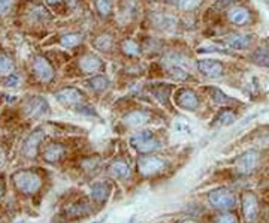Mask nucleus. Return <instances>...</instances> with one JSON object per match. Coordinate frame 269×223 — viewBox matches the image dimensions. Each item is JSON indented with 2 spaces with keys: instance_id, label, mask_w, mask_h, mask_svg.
I'll use <instances>...</instances> for the list:
<instances>
[{
  "instance_id": "obj_1",
  "label": "nucleus",
  "mask_w": 269,
  "mask_h": 223,
  "mask_svg": "<svg viewBox=\"0 0 269 223\" xmlns=\"http://www.w3.org/2000/svg\"><path fill=\"white\" fill-rule=\"evenodd\" d=\"M12 180H14V184L18 191L26 193V195H34L42 186L41 177L36 174L34 171H30V169L16 171V173L12 175Z\"/></svg>"
},
{
  "instance_id": "obj_2",
  "label": "nucleus",
  "mask_w": 269,
  "mask_h": 223,
  "mask_svg": "<svg viewBox=\"0 0 269 223\" xmlns=\"http://www.w3.org/2000/svg\"><path fill=\"white\" fill-rule=\"evenodd\" d=\"M23 112L32 120H42L49 115V105L41 96H30L23 102Z\"/></svg>"
},
{
  "instance_id": "obj_3",
  "label": "nucleus",
  "mask_w": 269,
  "mask_h": 223,
  "mask_svg": "<svg viewBox=\"0 0 269 223\" xmlns=\"http://www.w3.org/2000/svg\"><path fill=\"white\" fill-rule=\"evenodd\" d=\"M197 71L201 72V75L215 80V78H220L224 75L226 67L223 64V62L220 60H215V59H202V60H197L196 63Z\"/></svg>"
},
{
  "instance_id": "obj_4",
  "label": "nucleus",
  "mask_w": 269,
  "mask_h": 223,
  "mask_svg": "<svg viewBox=\"0 0 269 223\" xmlns=\"http://www.w3.org/2000/svg\"><path fill=\"white\" fill-rule=\"evenodd\" d=\"M237 202V198L233 195L229 189H215L209 193V204L214 208H220V210H227L232 208Z\"/></svg>"
},
{
  "instance_id": "obj_5",
  "label": "nucleus",
  "mask_w": 269,
  "mask_h": 223,
  "mask_svg": "<svg viewBox=\"0 0 269 223\" xmlns=\"http://www.w3.org/2000/svg\"><path fill=\"white\" fill-rule=\"evenodd\" d=\"M33 72L38 77L39 81L48 84L52 82L54 78H56V71H54L52 64L49 63V60L44 56H38L33 60Z\"/></svg>"
},
{
  "instance_id": "obj_6",
  "label": "nucleus",
  "mask_w": 269,
  "mask_h": 223,
  "mask_svg": "<svg viewBox=\"0 0 269 223\" xmlns=\"http://www.w3.org/2000/svg\"><path fill=\"white\" fill-rule=\"evenodd\" d=\"M175 104L186 111H196L201 105V100L197 97L196 92H193L191 89L183 87V89L176 90L175 93Z\"/></svg>"
},
{
  "instance_id": "obj_7",
  "label": "nucleus",
  "mask_w": 269,
  "mask_h": 223,
  "mask_svg": "<svg viewBox=\"0 0 269 223\" xmlns=\"http://www.w3.org/2000/svg\"><path fill=\"white\" fill-rule=\"evenodd\" d=\"M165 166H166L165 160L157 156H143L138 160V171L143 177L154 175L160 173V171H163Z\"/></svg>"
},
{
  "instance_id": "obj_8",
  "label": "nucleus",
  "mask_w": 269,
  "mask_h": 223,
  "mask_svg": "<svg viewBox=\"0 0 269 223\" xmlns=\"http://www.w3.org/2000/svg\"><path fill=\"white\" fill-rule=\"evenodd\" d=\"M78 67H79V71L82 74L93 75V74L102 72L105 69V63H103V60L99 56H96L93 53H85L84 56L79 57Z\"/></svg>"
},
{
  "instance_id": "obj_9",
  "label": "nucleus",
  "mask_w": 269,
  "mask_h": 223,
  "mask_svg": "<svg viewBox=\"0 0 269 223\" xmlns=\"http://www.w3.org/2000/svg\"><path fill=\"white\" fill-rule=\"evenodd\" d=\"M56 99L59 104H62L64 107H78L84 102L85 96L77 87H64L56 93Z\"/></svg>"
},
{
  "instance_id": "obj_10",
  "label": "nucleus",
  "mask_w": 269,
  "mask_h": 223,
  "mask_svg": "<svg viewBox=\"0 0 269 223\" xmlns=\"http://www.w3.org/2000/svg\"><path fill=\"white\" fill-rule=\"evenodd\" d=\"M259 160V154L256 150H248L245 153H242L241 156H238V159L235 160V166L239 174H250L253 173V169L256 168Z\"/></svg>"
},
{
  "instance_id": "obj_11",
  "label": "nucleus",
  "mask_w": 269,
  "mask_h": 223,
  "mask_svg": "<svg viewBox=\"0 0 269 223\" xmlns=\"http://www.w3.org/2000/svg\"><path fill=\"white\" fill-rule=\"evenodd\" d=\"M227 20L233 26L242 27V26H248L251 23V20H253V14H251V11L245 6H233L227 12Z\"/></svg>"
},
{
  "instance_id": "obj_12",
  "label": "nucleus",
  "mask_w": 269,
  "mask_h": 223,
  "mask_svg": "<svg viewBox=\"0 0 269 223\" xmlns=\"http://www.w3.org/2000/svg\"><path fill=\"white\" fill-rule=\"evenodd\" d=\"M223 42L233 49H248L254 42V36L242 35V33H230V35L223 38Z\"/></svg>"
},
{
  "instance_id": "obj_13",
  "label": "nucleus",
  "mask_w": 269,
  "mask_h": 223,
  "mask_svg": "<svg viewBox=\"0 0 269 223\" xmlns=\"http://www.w3.org/2000/svg\"><path fill=\"white\" fill-rule=\"evenodd\" d=\"M45 140V130L44 129H38L33 133L29 135V138L24 141L23 145V154L26 158H34L36 153H38V147L39 144Z\"/></svg>"
},
{
  "instance_id": "obj_14",
  "label": "nucleus",
  "mask_w": 269,
  "mask_h": 223,
  "mask_svg": "<svg viewBox=\"0 0 269 223\" xmlns=\"http://www.w3.org/2000/svg\"><path fill=\"white\" fill-rule=\"evenodd\" d=\"M66 154V147L63 144H59V143H52V144H48L44 151H42V158L49 162V163H57L63 159V156Z\"/></svg>"
},
{
  "instance_id": "obj_15",
  "label": "nucleus",
  "mask_w": 269,
  "mask_h": 223,
  "mask_svg": "<svg viewBox=\"0 0 269 223\" xmlns=\"http://www.w3.org/2000/svg\"><path fill=\"white\" fill-rule=\"evenodd\" d=\"M242 211H244V216L248 222H253L257 216V211H259V204H257V199L253 193H245L242 196Z\"/></svg>"
},
{
  "instance_id": "obj_16",
  "label": "nucleus",
  "mask_w": 269,
  "mask_h": 223,
  "mask_svg": "<svg viewBox=\"0 0 269 223\" xmlns=\"http://www.w3.org/2000/svg\"><path fill=\"white\" fill-rule=\"evenodd\" d=\"M150 122V114L143 110L132 111L124 115V125L129 127H141Z\"/></svg>"
},
{
  "instance_id": "obj_17",
  "label": "nucleus",
  "mask_w": 269,
  "mask_h": 223,
  "mask_svg": "<svg viewBox=\"0 0 269 223\" xmlns=\"http://www.w3.org/2000/svg\"><path fill=\"white\" fill-rule=\"evenodd\" d=\"M206 92L209 93L211 100L215 105H230V104H238L237 99H233L230 96H227L224 92H222L217 87H206Z\"/></svg>"
},
{
  "instance_id": "obj_18",
  "label": "nucleus",
  "mask_w": 269,
  "mask_h": 223,
  "mask_svg": "<svg viewBox=\"0 0 269 223\" xmlns=\"http://www.w3.org/2000/svg\"><path fill=\"white\" fill-rule=\"evenodd\" d=\"M110 173L115 178H127L130 175V166L123 159H117L110 165Z\"/></svg>"
},
{
  "instance_id": "obj_19",
  "label": "nucleus",
  "mask_w": 269,
  "mask_h": 223,
  "mask_svg": "<svg viewBox=\"0 0 269 223\" xmlns=\"http://www.w3.org/2000/svg\"><path fill=\"white\" fill-rule=\"evenodd\" d=\"M120 49L126 57H138L141 54V45L132 38L123 39L120 42Z\"/></svg>"
},
{
  "instance_id": "obj_20",
  "label": "nucleus",
  "mask_w": 269,
  "mask_h": 223,
  "mask_svg": "<svg viewBox=\"0 0 269 223\" xmlns=\"http://www.w3.org/2000/svg\"><path fill=\"white\" fill-rule=\"evenodd\" d=\"M250 60L257 66L269 67V48L268 47H259L253 53L250 54Z\"/></svg>"
},
{
  "instance_id": "obj_21",
  "label": "nucleus",
  "mask_w": 269,
  "mask_h": 223,
  "mask_svg": "<svg viewBox=\"0 0 269 223\" xmlns=\"http://www.w3.org/2000/svg\"><path fill=\"white\" fill-rule=\"evenodd\" d=\"M87 85H88V87L92 89L93 92L102 93V92H105V90L110 89L111 81H110V78L105 77V75H95L93 78H90V80L87 81Z\"/></svg>"
},
{
  "instance_id": "obj_22",
  "label": "nucleus",
  "mask_w": 269,
  "mask_h": 223,
  "mask_svg": "<svg viewBox=\"0 0 269 223\" xmlns=\"http://www.w3.org/2000/svg\"><path fill=\"white\" fill-rule=\"evenodd\" d=\"M90 211H92V208H90V205L87 202H78L66 208L67 217H84L90 214Z\"/></svg>"
},
{
  "instance_id": "obj_23",
  "label": "nucleus",
  "mask_w": 269,
  "mask_h": 223,
  "mask_svg": "<svg viewBox=\"0 0 269 223\" xmlns=\"http://www.w3.org/2000/svg\"><path fill=\"white\" fill-rule=\"evenodd\" d=\"M93 45L96 47V49L103 51V53H110L114 47V39L111 35H108V33H103V35H99L95 41Z\"/></svg>"
},
{
  "instance_id": "obj_24",
  "label": "nucleus",
  "mask_w": 269,
  "mask_h": 223,
  "mask_svg": "<svg viewBox=\"0 0 269 223\" xmlns=\"http://www.w3.org/2000/svg\"><path fill=\"white\" fill-rule=\"evenodd\" d=\"M110 196V186L105 183H96L92 187V198L96 202H103Z\"/></svg>"
},
{
  "instance_id": "obj_25",
  "label": "nucleus",
  "mask_w": 269,
  "mask_h": 223,
  "mask_svg": "<svg viewBox=\"0 0 269 223\" xmlns=\"http://www.w3.org/2000/svg\"><path fill=\"white\" fill-rule=\"evenodd\" d=\"M82 41H84L82 33H66V35L60 38V45L64 48H74L82 44Z\"/></svg>"
},
{
  "instance_id": "obj_26",
  "label": "nucleus",
  "mask_w": 269,
  "mask_h": 223,
  "mask_svg": "<svg viewBox=\"0 0 269 223\" xmlns=\"http://www.w3.org/2000/svg\"><path fill=\"white\" fill-rule=\"evenodd\" d=\"M15 72V62L8 54H0V75L9 77Z\"/></svg>"
},
{
  "instance_id": "obj_27",
  "label": "nucleus",
  "mask_w": 269,
  "mask_h": 223,
  "mask_svg": "<svg viewBox=\"0 0 269 223\" xmlns=\"http://www.w3.org/2000/svg\"><path fill=\"white\" fill-rule=\"evenodd\" d=\"M235 120H237L235 112L230 111V110H223V111L219 112L217 117H215L214 125H217V126H229L232 123H235Z\"/></svg>"
},
{
  "instance_id": "obj_28",
  "label": "nucleus",
  "mask_w": 269,
  "mask_h": 223,
  "mask_svg": "<svg viewBox=\"0 0 269 223\" xmlns=\"http://www.w3.org/2000/svg\"><path fill=\"white\" fill-rule=\"evenodd\" d=\"M95 6H96V11L100 16L108 18V16L112 14L114 3H112V0H96Z\"/></svg>"
},
{
  "instance_id": "obj_29",
  "label": "nucleus",
  "mask_w": 269,
  "mask_h": 223,
  "mask_svg": "<svg viewBox=\"0 0 269 223\" xmlns=\"http://www.w3.org/2000/svg\"><path fill=\"white\" fill-rule=\"evenodd\" d=\"M139 153H143V154H147V153H153L156 150L160 148V141H157L156 138H148L145 141H142L141 144H138L135 147Z\"/></svg>"
},
{
  "instance_id": "obj_30",
  "label": "nucleus",
  "mask_w": 269,
  "mask_h": 223,
  "mask_svg": "<svg viewBox=\"0 0 269 223\" xmlns=\"http://www.w3.org/2000/svg\"><path fill=\"white\" fill-rule=\"evenodd\" d=\"M169 75L176 81H187L190 78V74L179 64H172L169 67Z\"/></svg>"
},
{
  "instance_id": "obj_31",
  "label": "nucleus",
  "mask_w": 269,
  "mask_h": 223,
  "mask_svg": "<svg viewBox=\"0 0 269 223\" xmlns=\"http://www.w3.org/2000/svg\"><path fill=\"white\" fill-rule=\"evenodd\" d=\"M30 16L33 21H45V20H49V14L45 8L42 6H34L32 11H30Z\"/></svg>"
},
{
  "instance_id": "obj_32",
  "label": "nucleus",
  "mask_w": 269,
  "mask_h": 223,
  "mask_svg": "<svg viewBox=\"0 0 269 223\" xmlns=\"http://www.w3.org/2000/svg\"><path fill=\"white\" fill-rule=\"evenodd\" d=\"M201 3H202V0H181L179 5H178V8L186 11V12H191V11L199 8Z\"/></svg>"
},
{
  "instance_id": "obj_33",
  "label": "nucleus",
  "mask_w": 269,
  "mask_h": 223,
  "mask_svg": "<svg viewBox=\"0 0 269 223\" xmlns=\"http://www.w3.org/2000/svg\"><path fill=\"white\" fill-rule=\"evenodd\" d=\"M148 138H153V132L150 130H142V132H138L136 135H133L132 138H130V143L133 147H136L138 144H141L142 141H145Z\"/></svg>"
},
{
  "instance_id": "obj_34",
  "label": "nucleus",
  "mask_w": 269,
  "mask_h": 223,
  "mask_svg": "<svg viewBox=\"0 0 269 223\" xmlns=\"http://www.w3.org/2000/svg\"><path fill=\"white\" fill-rule=\"evenodd\" d=\"M153 93L156 95V97H157V99H160V100L165 104V102L168 100V96H169V89H168V87H165V85H158L157 89H154V90H153Z\"/></svg>"
},
{
  "instance_id": "obj_35",
  "label": "nucleus",
  "mask_w": 269,
  "mask_h": 223,
  "mask_svg": "<svg viewBox=\"0 0 269 223\" xmlns=\"http://www.w3.org/2000/svg\"><path fill=\"white\" fill-rule=\"evenodd\" d=\"M239 2V0H215V3H214V8H217V9H229L232 6H235L237 3Z\"/></svg>"
},
{
  "instance_id": "obj_36",
  "label": "nucleus",
  "mask_w": 269,
  "mask_h": 223,
  "mask_svg": "<svg viewBox=\"0 0 269 223\" xmlns=\"http://www.w3.org/2000/svg\"><path fill=\"white\" fill-rule=\"evenodd\" d=\"M15 0H0V15H5L9 12Z\"/></svg>"
},
{
  "instance_id": "obj_37",
  "label": "nucleus",
  "mask_w": 269,
  "mask_h": 223,
  "mask_svg": "<svg viewBox=\"0 0 269 223\" xmlns=\"http://www.w3.org/2000/svg\"><path fill=\"white\" fill-rule=\"evenodd\" d=\"M217 223H238V219L230 213H226L217 219Z\"/></svg>"
},
{
  "instance_id": "obj_38",
  "label": "nucleus",
  "mask_w": 269,
  "mask_h": 223,
  "mask_svg": "<svg viewBox=\"0 0 269 223\" xmlns=\"http://www.w3.org/2000/svg\"><path fill=\"white\" fill-rule=\"evenodd\" d=\"M20 84V77H18L16 74H12L8 77V80L5 81V85L6 87H16V85Z\"/></svg>"
},
{
  "instance_id": "obj_39",
  "label": "nucleus",
  "mask_w": 269,
  "mask_h": 223,
  "mask_svg": "<svg viewBox=\"0 0 269 223\" xmlns=\"http://www.w3.org/2000/svg\"><path fill=\"white\" fill-rule=\"evenodd\" d=\"M3 162H5V153L2 151V148H0V166L3 165Z\"/></svg>"
},
{
  "instance_id": "obj_40",
  "label": "nucleus",
  "mask_w": 269,
  "mask_h": 223,
  "mask_svg": "<svg viewBox=\"0 0 269 223\" xmlns=\"http://www.w3.org/2000/svg\"><path fill=\"white\" fill-rule=\"evenodd\" d=\"M166 3H171V5H179V2H181V0H165Z\"/></svg>"
},
{
  "instance_id": "obj_41",
  "label": "nucleus",
  "mask_w": 269,
  "mask_h": 223,
  "mask_svg": "<svg viewBox=\"0 0 269 223\" xmlns=\"http://www.w3.org/2000/svg\"><path fill=\"white\" fill-rule=\"evenodd\" d=\"M47 3H49V5H59V3H62V0H47Z\"/></svg>"
},
{
  "instance_id": "obj_42",
  "label": "nucleus",
  "mask_w": 269,
  "mask_h": 223,
  "mask_svg": "<svg viewBox=\"0 0 269 223\" xmlns=\"http://www.w3.org/2000/svg\"><path fill=\"white\" fill-rule=\"evenodd\" d=\"M3 191H5V186H3V183H2V180H0V196H2V193H3Z\"/></svg>"
},
{
  "instance_id": "obj_43",
  "label": "nucleus",
  "mask_w": 269,
  "mask_h": 223,
  "mask_svg": "<svg viewBox=\"0 0 269 223\" xmlns=\"http://www.w3.org/2000/svg\"><path fill=\"white\" fill-rule=\"evenodd\" d=\"M184 223H197V222H194V220H186Z\"/></svg>"
},
{
  "instance_id": "obj_44",
  "label": "nucleus",
  "mask_w": 269,
  "mask_h": 223,
  "mask_svg": "<svg viewBox=\"0 0 269 223\" xmlns=\"http://www.w3.org/2000/svg\"><path fill=\"white\" fill-rule=\"evenodd\" d=\"M265 2H266V5L269 6V0H265Z\"/></svg>"
}]
</instances>
